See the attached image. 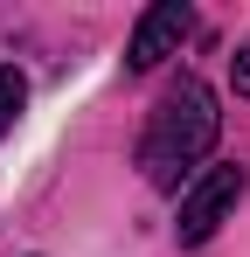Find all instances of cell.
<instances>
[{"instance_id":"obj_1","label":"cell","mask_w":250,"mask_h":257,"mask_svg":"<svg viewBox=\"0 0 250 257\" xmlns=\"http://www.w3.org/2000/svg\"><path fill=\"white\" fill-rule=\"evenodd\" d=\"M215 132H222V111H215V90H208L202 77L167 84V97L153 104V118H146V139H139L146 181H153V188H181L188 167L215 146Z\"/></svg>"},{"instance_id":"obj_2","label":"cell","mask_w":250,"mask_h":257,"mask_svg":"<svg viewBox=\"0 0 250 257\" xmlns=\"http://www.w3.org/2000/svg\"><path fill=\"white\" fill-rule=\"evenodd\" d=\"M243 167H208L195 188H181V215H174V236L181 243H208L222 222H229V209L243 202Z\"/></svg>"},{"instance_id":"obj_3","label":"cell","mask_w":250,"mask_h":257,"mask_svg":"<svg viewBox=\"0 0 250 257\" xmlns=\"http://www.w3.org/2000/svg\"><path fill=\"white\" fill-rule=\"evenodd\" d=\"M188 28H195L188 0H160V7H146V14H139V28H132V49H125V63H132V70H160L167 56L188 42Z\"/></svg>"},{"instance_id":"obj_4","label":"cell","mask_w":250,"mask_h":257,"mask_svg":"<svg viewBox=\"0 0 250 257\" xmlns=\"http://www.w3.org/2000/svg\"><path fill=\"white\" fill-rule=\"evenodd\" d=\"M21 104H28V77H21L14 63H0V132H14Z\"/></svg>"},{"instance_id":"obj_5","label":"cell","mask_w":250,"mask_h":257,"mask_svg":"<svg viewBox=\"0 0 250 257\" xmlns=\"http://www.w3.org/2000/svg\"><path fill=\"white\" fill-rule=\"evenodd\" d=\"M229 84H236V97H250V42L229 56Z\"/></svg>"}]
</instances>
